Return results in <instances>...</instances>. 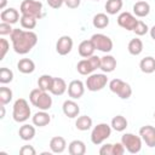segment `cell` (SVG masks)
<instances>
[{
	"instance_id": "cell-1",
	"label": "cell",
	"mask_w": 155,
	"mask_h": 155,
	"mask_svg": "<svg viewBox=\"0 0 155 155\" xmlns=\"http://www.w3.org/2000/svg\"><path fill=\"white\" fill-rule=\"evenodd\" d=\"M10 38L15 52L18 54H25L30 52L38 42V35L31 30L13 29V31L10 34Z\"/></svg>"
},
{
	"instance_id": "cell-2",
	"label": "cell",
	"mask_w": 155,
	"mask_h": 155,
	"mask_svg": "<svg viewBox=\"0 0 155 155\" xmlns=\"http://www.w3.org/2000/svg\"><path fill=\"white\" fill-rule=\"evenodd\" d=\"M29 101L31 105L36 107L39 110H48L52 107V97L48 94V92L42 91L39 87L30 91Z\"/></svg>"
},
{
	"instance_id": "cell-3",
	"label": "cell",
	"mask_w": 155,
	"mask_h": 155,
	"mask_svg": "<svg viewBox=\"0 0 155 155\" xmlns=\"http://www.w3.org/2000/svg\"><path fill=\"white\" fill-rule=\"evenodd\" d=\"M31 115V110L29 103L24 98H18L13 103L12 117L16 122H25Z\"/></svg>"
},
{
	"instance_id": "cell-4",
	"label": "cell",
	"mask_w": 155,
	"mask_h": 155,
	"mask_svg": "<svg viewBox=\"0 0 155 155\" xmlns=\"http://www.w3.org/2000/svg\"><path fill=\"white\" fill-rule=\"evenodd\" d=\"M19 12L24 16H31L36 19H40L42 13V4L38 0H23L19 6Z\"/></svg>"
},
{
	"instance_id": "cell-5",
	"label": "cell",
	"mask_w": 155,
	"mask_h": 155,
	"mask_svg": "<svg viewBox=\"0 0 155 155\" xmlns=\"http://www.w3.org/2000/svg\"><path fill=\"white\" fill-rule=\"evenodd\" d=\"M99 67H101V57L93 54L91 57H87V58L81 59L76 64V70L81 75H90L94 70L99 69Z\"/></svg>"
},
{
	"instance_id": "cell-6",
	"label": "cell",
	"mask_w": 155,
	"mask_h": 155,
	"mask_svg": "<svg viewBox=\"0 0 155 155\" xmlns=\"http://www.w3.org/2000/svg\"><path fill=\"white\" fill-rule=\"evenodd\" d=\"M109 90L117 94L121 99H128L132 96V87L130 84L125 82L121 79H113L109 81Z\"/></svg>"
},
{
	"instance_id": "cell-7",
	"label": "cell",
	"mask_w": 155,
	"mask_h": 155,
	"mask_svg": "<svg viewBox=\"0 0 155 155\" xmlns=\"http://www.w3.org/2000/svg\"><path fill=\"white\" fill-rule=\"evenodd\" d=\"M108 84V78L104 73H92L86 79V87L91 92H97L103 90Z\"/></svg>"
},
{
	"instance_id": "cell-8",
	"label": "cell",
	"mask_w": 155,
	"mask_h": 155,
	"mask_svg": "<svg viewBox=\"0 0 155 155\" xmlns=\"http://www.w3.org/2000/svg\"><path fill=\"white\" fill-rule=\"evenodd\" d=\"M111 134V126H109L108 124H98L97 126H94L92 128L91 132V142L94 145H99L102 144L105 139H108Z\"/></svg>"
},
{
	"instance_id": "cell-9",
	"label": "cell",
	"mask_w": 155,
	"mask_h": 155,
	"mask_svg": "<svg viewBox=\"0 0 155 155\" xmlns=\"http://www.w3.org/2000/svg\"><path fill=\"white\" fill-rule=\"evenodd\" d=\"M142 138L140 136H136L133 133H125L121 137V143L125 149L131 154H137L142 149Z\"/></svg>"
},
{
	"instance_id": "cell-10",
	"label": "cell",
	"mask_w": 155,
	"mask_h": 155,
	"mask_svg": "<svg viewBox=\"0 0 155 155\" xmlns=\"http://www.w3.org/2000/svg\"><path fill=\"white\" fill-rule=\"evenodd\" d=\"M91 41L93 42L96 50H98L101 52L108 53L113 50V40L105 34H102V33L93 34L91 36Z\"/></svg>"
},
{
	"instance_id": "cell-11",
	"label": "cell",
	"mask_w": 155,
	"mask_h": 155,
	"mask_svg": "<svg viewBox=\"0 0 155 155\" xmlns=\"http://www.w3.org/2000/svg\"><path fill=\"white\" fill-rule=\"evenodd\" d=\"M137 23H138V19L136 18V16H133L130 12H121L117 16V24L121 28L126 29V30H132L133 31Z\"/></svg>"
},
{
	"instance_id": "cell-12",
	"label": "cell",
	"mask_w": 155,
	"mask_h": 155,
	"mask_svg": "<svg viewBox=\"0 0 155 155\" xmlns=\"http://www.w3.org/2000/svg\"><path fill=\"white\" fill-rule=\"evenodd\" d=\"M139 136L142 140L148 145L149 148L155 147V127L151 125H145L139 128Z\"/></svg>"
},
{
	"instance_id": "cell-13",
	"label": "cell",
	"mask_w": 155,
	"mask_h": 155,
	"mask_svg": "<svg viewBox=\"0 0 155 155\" xmlns=\"http://www.w3.org/2000/svg\"><path fill=\"white\" fill-rule=\"evenodd\" d=\"M71 48H73V39L69 35L61 36L56 42V51L61 56H65L70 53Z\"/></svg>"
},
{
	"instance_id": "cell-14",
	"label": "cell",
	"mask_w": 155,
	"mask_h": 155,
	"mask_svg": "<svg viewBox=\"0 0 155 155\" xmlns=\"http://www.w3.org/2000/svg\"><path fill=\"white\" fill-rule=\"evenodd\" d=\"M85 93V85L81 80H73L68 85V94L71 99H79Z\"/></svg>"
},
{
	"instance_id": "cell-15",
	"label": "cell",
	"mask_w": 155,
	"mask_h": 155,
	"mask_svg": "<svg viewBox=\"0 0 155 155\" xmlns=\"http://www.w3.org/2000/svg\"><path fill=\"white\" fill-rule=\"evenodd\" d=\"M62 110L65 116L74 119V117H78V115L80 113V107L78 105V103L74 99H67V101H64V103L62 105Z\"/></svg>"
},
{
	"instance_id": "cell-16",
	"label": "cell",
	"mask_w": 155,
	"mask_h": 155,
	"mask_svg": "<svg viewBox=\"0 0 155 155\" xmlns=\"http://www.w3.org/2000/svg\"><path fill=\"white\" fill-rule=\"evenodd\" d=\"M0 18H1V22L8 23V24H15L21 19L19 18V12L13 7L2 10L1 13H0Z\"/></svg>"
},
{
	"instance_id": "cell-17",
	"label": "cell",
	"mask_w": 155,
	"mask_h": 155,
	"mask_svg": "<svg viewBox=\"0 0 155 155\" xmlns=\"http://www.w3.org/2000/svg\"><path fill=\"white\" fill-rule=\"evenodd\" d=\"M33 125L38 126V127H44L46 125H48L51 122V116L47 113V110H40L38 113H35L31 117Z\"/></svg>"
},
{
	"instance_id": "cell-18",
	"label": "cell",
	"mask_w": 155,
	"mask_h": 155,
	"mask_svg": "<svg viewBox=\"0 0 155 155\" xmlns=\"http://www.w3.org/2000/svg\"><path fill=\"white\" fill-rule=\"evenodd\" d=\"M94 50H96V47H94L93 42L91 41V39H90V40H84V41H81L80 45H79V47H78L79 54H80L81 57H84V58H87V57L93 56Z\"/></svg>"
},
{
	"instance_id": "cell-19",
	"label": "cell",
	"mask_w": 155,
	"mask_h": 155,
	"mask_svg": "<svg viewBox=\"0 0 155 155\" xmlns=\"http://www.w3.org/2000/svg\"><path fill=\"white\" fill-rule=\"evenodd\" d=\"M116 68V59L110 56V54H105L103 57H101V67L99 69L103 73H111L114 71Z\"/></svg>"
},
{
	"instance_id": "cell-20",
	"label": "cell",
	"mask_w": 155,
	"mask_h": 155,
	"mask_svg": "<svg viewBox=\"0 0 155 155\" xmlns=\"http://www.w3.org/2000/svg\"><path fill=\"white\" fill-rule=\"evenodd\" d=\"M67 148V142L63 137L61 136H56V137H52L51 140H50V149L52 153L54 154H61Z\"/></svg>"
},
{
	"instance_id": "cell-21",
	"label": "cell",
	"mask_w": 155,
	"mask_h": 155,
	"mask_svg": "<svg viewBox=\"0 0 155 155\" xmlns=\"http://www.w3.org/2000/svg\"><path fill=\"white\" fill-rule=\"evenodd\" d=\"M67 90H68V86H67V82L64 81V79H62V78H53L52 87L50 90V92L53 96H62Z\"/></svg>"
},
{
	"instance_id": "cell-22",
	"label": "cell",
	"mask_w": 155,
	"mask_h": 155,
	"mask_svg": "<svg viewBox=\"0 0 155 155\" xmlns=\"http://www.w3.org/2000/svg\"><path fill=\"white\" fill-rule=\"evenodd\" d=\"M68 151L70 155H84L86 153V145L80 139H74L68 145Z\"/></svg>"
},
{
	"instance_id": "cell-23",
	"label": "cell",
	"mask_w": 155,
	"mask_h": 155,
	"mask_svg": "<svg viewBox=\"0 0 155 155\" xmlns=\"http://www.w3.org/2000/svg\"><path fill=\"white\" fill-rule=\"evenodd\" d=\"M150 12V5L147 2V1H137L134 5H133V13L134 16L137 17H147Z\"/></svg>"
},
{
	"instance_id": "cell-24",
	"label": "cell",
	"mask_w": 155,
	"mask_h": 155,
	"mask_svg": "<svg viewBox=\"0 0 155 155\" xmlns=\"http://www.w3.org/2000/svg\"><path fill=\"white\" fill-rule=\"evenodd\" d=\"M17 69L22 74H31L35 70V63L29 58H22L17 63Z\"/></svg>"
},
{
	"instance_id": "cell-25",
	"label": "cell",
	"mask_w": 155,
	"mask_h": 155,
	"mask_svg": "<svg viewBox=\"0 0 155 155\" xmlns=\"http://www.w3.org/2000/svg\"><path fill=\"white\" fill-rule=\"evenodd\" d=\"M139 68L143 73L145 74H151L155 71V58L151 56L144 57L140 62H139Z\"/></svg>"
},
{
	"instance_id": "cell-26",
	"label": "cell",
	"mask_w": 155,
	"mask_h": 155,
	"mask_svg": "<svg viewBox=\"0 0 155 155\" xmlns=\"http://www.w3.org/2000/svg\"><path fill=\"white\" fill-rule=\"evenodd\" d=\"M18 134L21 137V139L23 140H31L35 136V127L31 126V125H28V124H24L23 126L19 127V131H18Z\"/></svg>"
},
{
	"instance_id": "cell-27",
	"label": "cell",
	"mask_w": 155,
	"mask_h": 155,
	"mask_svg": "<svg viewBox=\"0 0 155 155\" xmlns=\"http://www.w3.org/2000/svg\"><path fill=\"white\" fill-rule=\"evenodd\" d=\"M124 1L122 0H107L104 7L108 15H116L122 8Z\"/></svg>"
},
{
	"instance_id": "cell-28",
	"label": "cell",
	"mask_w": 155,
	"mask_h": 155,
	"mask_svg": "<svg viewBox=\"0 0 155 155\" xmlns=\"http://www.w3.org/2000/svg\"><path fill=\"white\" fill-rule=\"evenodd\" d=\"M109 17L105 15V13H97L93 16V19H92V24L94 28L97 29H104L109 25Z\"/></svg>"
},
{
	"instance_id": "cell-29",
	"label": "cell",
	"mask_w": 155,
	"mask_h": 155,
	"mask_svg": "<svg viewBox=\"0 0 155 155\" xmlns=\"http://www.w3.org/2000/svg\"><path fill=\"white\" fill-rule=\"evenodd\" d=\"M127 50L132 56H138L142 53L143 51V41L138 38H134L132 40H130L128 45H127Z\"/></svg>"
},
{
	"instance_id": "cell-30",
	"label": "cell",
	"mask_w": 155,
	"mask_h": 155,
	"mask_svg": "<svg viewBox=\"0 0 155 155\" xmlns=\"http://www.w3.org/2000/svg\"><path fill=\"white\" fill-rule=\"evenodd\" d=\"M127 120H126V117L125 116H122V115H116V116H114L113 119H111V128L113 130H115L116 132H122V131H125L126 130V127H127Z\"/></svg>"
},
{
	"instance_id": "cell-31",
	"label": "cell",
	"mask_w": 155,
	"mask_h": 155,
	"mask_svg": "<svg viewBox=\"0 0 155 155\" xmlns=\"http://www.w3.org/2000/svg\"><path fill=\"white\" fill-rule=\"evenodd\" d=\"M75 127L79 131H88L92 127V119L87 115H81L75 121Z\"/></svg>"
},
{
	"instance_id": "cell-32",
	"label": "cell",
	"mask_w": 155,
	"mask_h": 155,
	"mask_svg": "<svg viewBox=\"0 0 155 155\" xmlns=\"http://www.w3.org/2000/svg\"><path fill=\"white\" fill-rule=\"evenodd\" d=\"M52 82H53V76L47 75V74H44L38 79L39 88H41L42 91H46V92H50V90L52 87Z\"/></svg>"
},
{
	"instance_id": "cell-33",
	"label": "cell",
	"mask_w": 155,
	"mask_h": 155,
	"mask_svg": "<svg viewBox=\"0 0 155 155\" xmlns=\"http://www.w3.org/2000/svg\"><path fill=\"white\" fill-rule=\"evenodd\" d=\"M36 21H38V19H36L35 17H31V16H24V15H22V16H21V19H19L22 28L28 29V30L34 29V28L36 27Z\"/></svg>"
},
{
	"instance_id": "cell-34",
	"label": "cell",
	"mask_w": 155,
	"mask_h": 155,
	"mask_svg": "<svg viewBox=\"0 0 155 155\" xmlns=\"http://www.w3.org/2000/svg\"><path fill=\"white\" fill-rule=\"evenodd\" d=\"M12 97H13V93H12V90L8 88V87H0V103L1 104H7L12 101Z\"/></svg>"
},
{
	"instance_id": "cell-35",
	"label": "cell",
	"mask_w": 155,
	"mask_h": 155,
	"mask_svg": "<svg viewBox=\"0 0 155 155\" xmlns=\"http://www.w3.org/2000/svg\"><path fill=\"white\" fill-rule=\"evenodd\" d=\"M12 80H13V71L6 67L0 68V82L5 85V84L11 82Z\"/></svg>"
},
{
	"instance_id": "cell-36",
	"label": "cell",
	"mask_w": 155,
	"mask_h": 155,
	"mask_svg": "<svg viewBox=\"0 0 155 155\" xmlns=\"http://www.w3.org/2000/svg\"><path fill=\"white\" fill-rule=\"evenodd\" d=\"M133 31L136 33V35L143 36V35H145V34L149 31V28H148V25H147L143 21H139V19H138V23H137L136 28L133 29Z\"/></svg>"
},
{
	"instance_id": "cell-37",
	"label": "cell",
	"mask_w": 155,
	"mask_h": 155,
	"mask_svg": "<svg viewBox=\"0 0 155 155\" xmlns=\"http://www.w3.org/2000/svg\"><path fill=\"white\" fill-rule=\"evenodd\" d=\"M8 48H10V44H8V41L6 40V39H0V61H2L4 58H5V56H6V53H7V51H8Z\"/></svg>"
},
{
	"instance_id": "cell-38",
	"label": "cell",
	"mask_w": 155,
	"mask_h": 155,
	"mask_svg": "<svg viewBox=\"0 0 155 155\" xmlns=\"http://www.w3.org/2000/svg\"><path fill=\"white\" fill-rule=\"evenodd\" d=\"M12 24H8V23H5V22H1L0 23V35H8L13 31V28L11 27Z\"/></svg>"
},
{
	"instance_id": "cell-39",
	"label": "cell",
	"mask_w": 155,
	"mask_h": 155,
	"mask_svg": "<svg viewBox=\"0 0 155 155\" xmlns=\"http://www.w3.org/2000/svg\"><path fill=\"white\" fill-rule=\"evenodd\" d=\"M99 154L101 155H113V144L107 143V144L102 145L99 149Z\"/></svg>"
},
{
	"instance_id": "cell-40",
	"label": "cell",
	"mask_w": 155,
	"mask_h": 155,
	"mask_svg": "<svg viewBox=\"0 0 155 155\" xmlns=\"http://www.w3.org/2000/svg\"><path fill=\"white\" fill-rule=\"evenodd\" d=\"M19 154L21 155H35L36 151H35V149L31 145H23L19 149Z\"/></svg>"
},
{
	"instance_id": "cell-41",
	"label": "cell",
	"mask_w": 155,
	"mask_h": 155,
	"mask_svg": "<svg viewBox=\"0 0 155 155\" xmlns=\"http://www.w3.org/2000/svg\"><path fill=\"white\" fill-rule=\"evenodd\" d=\"M125 147L122 143H115L113 144V155H122L125 153Z\"/></svg>"
},
{
	"instance_id": "cell-42",
	"label": "cell",
	"mask_w": 155,
	"mask_h": 155,
	"mask_svg": "<svg viewBox=\"0 0 155 155\" xmlns=\"http://www.w3.org/2000/svg\"><path fill=\"white\" fill-rule=\"evenodd\" d=\"M64 4L69 8H78L81 4V0H64Z\"/></svg>"
},
{
	"instance_id": "cell-43",
	"label": "cell",
	"mask_w": 155,
	"mask_h": 155,
	"mask_svg": "<svg viewBox=\"0 0 155 155\" xmlns=\"http://www.w3.org/2000/svg\"><path fill=\"white\" fill-rule=\"evenodd\" d=\"M47 4L51 8H59L64 4V0H47Z\"/></svg>"
},
{
	"instance_id": "cell-44",
	"label": "cell",
	"mask_w": 155,
	"mask_h": 155,
	"mask_svg": "<svg viewBox=\"0 0 155 155\" xmlns=\"http://www.w3.org/2000/svg\"><path fill=\"white\" fill-rule=\"evenodd\" d=\"M149 34H150L151 39H153V40H155V25H153V27L149 29Z\"/></svg>"
},
{
	"instance_id": "cell-45",
	"label": "cell",
	"mask_w": 155,
	"mask_h": 155,
	"mask_svg": "<svg viewBox=\"0 0 155 155\" xmlns=\"http://www.w3.org/2000/svg\"><path fill=\"white\" fill-rule=\"evenodd\" d=\"M6 4H7V0H0V10H5Z\"/></svg>"
},
{
	"instance_id": "cell-46",
	"label": "cell",
	"mask_w": 155,
	"mask_h": 155,
	"mask_svg": "<svg viewBox=\"0 0 155 155\" xmlns=\"http://www.w3.org/2000/svg\"><path fill=\"white\" fill-rule=\"evenodd\" d=\"M0 109H1V115H0V117L4 119V117H5V107H4V104H1Z\"/></svg>"
},
{
	"instance_id": "cell-47",
	"label": "cell",
	"mask_w": 155,
	"mask_h": 155,
	"mask_svg": "<svg viewBox=\"0 0 155 155\" xmlns=\"http://www.w3.org/2000/svg\"><path fill=\"white\" fill-rule=\"evenodd\" d=\"M154 119H155V111H154Z\"/></svg>"
},
{
	"instance_id": "cell-48",
	"label": "cell",
	"mask_w": 155,
	"mask_h": 155,
	"mask_svg": "<svg viewBox=\"0 0 155 155\" xmlns=\"http://www.w3.org/2000/svg\"><path fill=\"white\" fill-rule=\"evenodd\" d=\"M93 1H99V0H93Z\"/></svg>"
}]
</instances>
